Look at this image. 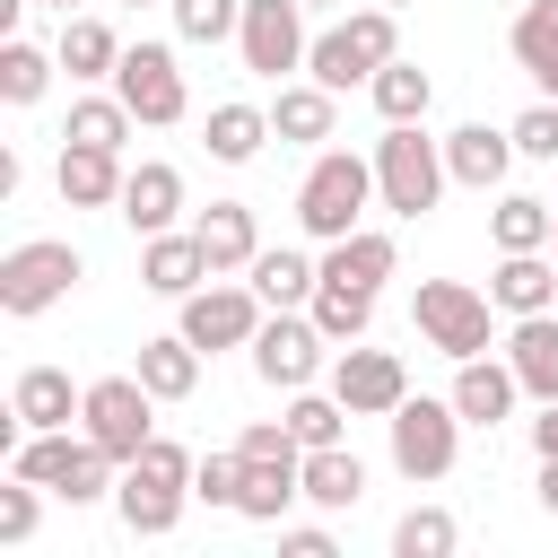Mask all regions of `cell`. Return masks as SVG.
I'll use <instances>...</instances> for the list:
<instances>
[{
    "label": "cell",
    "instance_id": "1",
    "mask_svg": "<svg viewBox=\"0 0 558 558\" xmlns=\"http://www.w3.org/2000/svg\"><path fill=\"white\" fill-rule=\"evenodd\" d=\"M192 471H201V462H192L174 436H148V453L122 462V480H113V514H122V532H131V541H166V532L183 523Z\"/></svg>",
    "mask_w": 558,
    "mask_h": 558
},
{
    "label": "cell",
    "instance_id": "2",
    "mask_svg": "<svg viewBox=\"0 0 558 558\" xmlns=\"http://www.w3.org/2000/svg\"><path fill=\"white\" fill-rule=\"evenodd\" d=\"M366 201H375V157H357V148H314V166H305V183H296V227H305L314 244H340V235L366 227Z\"/></svg>",
    "mask_w": 558,
    "mask_h": 558
},
{
    "label": "cell",
    "instance_id": "3",
    "mask_svg": "<svg viewBox=\"0 0 558 558\" xmlns=\"http://www.w3.org/2000/svg\"><path fill=\"white\" fill-rule=\"evenodd\" d=\"M113 471H122V462H113L87 427H78V436H70V427H44V436H26V445L9 453V480H35L44 497H70V506L113 497Z\"/></svg>",
    "mask_w": 558,
    "mask_h": 558
},
{
    "label": "cell",
    "instance_id": "4",
    "mask_svg": "<svg viewBox=\"0 0 558 558\" xmlns=\"http://www.w3.org/2000/svg\"><path fill=\"white\" fill-rule=\"evenodd\" d=\"M392 52H401V9L366 0V9H349L340 26H323V35H314V52H305V78H323L331 96H349V87H366V78H375Z\"/></svg>",
    "mask_w": 558,
    "mask_h": 558
},
{
    "label": "cell",
    "instance_id": "5",
    "mask_svg": "<svg viewBox=\"0 0 558 558\" xmlns=\"http://www.w3.org/2000/svg\"><path fill=\"white\" fill-rule=\"evenodd\" d=\"M445 140H427L418 122H384V140H375V201L392 209V218H427L436 201H445Z\"/></svg>",
    "mask_w": 558,
    "mask_h": 558
},
{
    "label": "cell",
    "instance_id": "6",
    "mask_svg": "<svg viewBox=\"0 0 558 558\" xmlns=\"http://www.w3.org/2000/svg\"><path fill=\"white\" fill-rule=\"evenodd\" d=\"M87 279V262H78V244L70 235H26V244H9L0 253V314H52L70 288Z\"/></svg>",
    "mask_w": 558,
    "mask_h": 558
},
{
    "label": "cell",
    "instance_id": "7",
    "mask_svg": "<svg viewBox=\"0 0 558 558\" xmlns=\"http://www.w3.org/2000/svg\"><path fill=\"white\" fill-rule=\"evenodd\" d=\"M488 314H497V296H480L471 279H418V305H410V323L436 357H488Z\"/></svg>",
    "mask_w": 558,
    "mask_h": 558
},
{
    "label": "cell",
    "instance_id": "8",
    "mask_svg": "<svg viewBox=\"0 0 558 558\" xmlns=\"http://www.w3.org/2000/svg\"><path fill=\"white\" fill-rule=\"evenodd\" d=\"M384 427H392V471H401V480H418V488H427V480H445V471H453V453H462V410H453V392H445V401H427V392H418V401H401Z\"/></svg>",
    "mask_w": 558,
    "mask_h": 558
},
{
    "label": "cell",
    "instance_id": "9",
    "mask_svg": "<svg viewBox=\"0 0 558 558\" xmlns=\"http://www.w3.org/2000/svg\"><path fill=\"white\" fill-rule=\"evenodd\" d=\"M262 314H270V305H262V288H253V279H201V288L183 296V323H174V331H183L192 349H209V357H218V349H253Z\"/></svg>",
    "mask_w": 558,
    "mask_h": 558
},
{
    "label": "cell",
    "instance_id": "10",
    "mask_svg": "<svg viewBox=\"0 0 558 558\" xmlns=\"http://www.w3.org/2000/svg\"><path fill=\"white\" fill-rule=\"evenodd\" d=\"M323 323L305 314V305H270L262 314V331H253V375L270 384V392H305L314 375H323Z\"/></svg>",
    "mask_w": 558,
    "mask_h": 558
},
{
    "label": "cell",
    "instance_id": "11",
    "mask_svg": "<svg viewBox=\"0 0 558 558\" xmlns=\"http://www.w3.org/2000/svg\"><path fill=\"white\" fill-rule=\"evenodd\" d=\"M78 427H87L113 462H140V453H148V436H157V392H148L140 375H96V384H87Z\"/></svg>",
    "mask_w": 558,
    "mask_h": 558
},
{
    "label": "cell",
    "instance_id": "12",
    "mask_svg": "<svg viewBox=\"0 0 558 558\" xmlns=\"http://www.w3.org/2000/svg\"><path fill=\"white\" fill-rule=\"evenodd\" d=\"M235 52H244V70L270 78V87H279L288 70H305V52H314V35H305V0H244Z\"/></svg>",
    "mask_w": 558,
    "mask_h": 558
},
{
    "label": "cell",
    "instance_id": "13",
    "mask_svg": "<svg viewBox=\"0 0 558 558\" xmlns=\"http://www.w3.org/2000/svg\"><path fill=\"white\" fill-rule=\"evenodd\" d=\"M113 96L148 122V131H166V122H183V70H174V44H122V70H113Z\"/></svg>",
    "mask_w": 558,
    "mask_h": 558
},
{
    "label": "cell",
    "instance_id": "14",
    "mask_svg": "<svg viewBox=\"0 0 558 558\" xmlns=\"http://www.w3.org/2000/svg\"><path fill=\"white\" fill-rule=\"evenodd\" d=\"M331 392L349 401V418H392V410L410 401V366H401L392 349H366V340H349V349L331 357Z\"/></svg>",
    "mask_w": 558,
    "mask_h": 558
},
{
    "label": "cell",
    "instance_id": "15",
    "mask_svg": "<svg viewBox=\"0 0 558 558\" xmlns=\"http://www.w3.org/2000/svg\"><path fill=\"white\" fill-rule=\"evenodd\" d=\"M122 148H87V140H61V166H52V183H61V209H122Z\"/></svg>",
    "mask_w": 558,
    "mask_h": 558
},
{
    "label": "cell",
    "instance_id": "16",
    "mask_svg": "<svg viewBox=\"0 0 558 558\" xmlns=\"http://www.w3.org/2000/svg\"><path fill=\"white\" fill-rule=\"evenodd\" d=\"M201 279H218V270H209V253H201V235H192V227L140 235V288H148V296H174V305H183Z\"/></svg>",
    "mask_w": 558,
    "mask_h": 558
},
{
    "label": "cell",
    "instance_id": "17",
    "mask_svg": "<svg viewBox=\"0 0 558 558\" xmlns=\"http://www.w3.org/2000/svg\"><path fill=\"white\" fill-rule=\"evenodd\" d=\"M331 131H340V96H331L323 78H279V96H270V140L323 148Z\"/></svg>",
    "mask_w": 558,
    "mask_h": 558
},
{
    "label": "cell",
    "instance_id": "18",
    "mask_svg": "<svg viewBox=\"0 0 558 558\" xmlns=\"http://www.w3.org/2000/svg\"><path fill=\"white\" fill-rule=\"evenodd\" d=\"M514 401H523V375L506 357H453V410H462V427H497V418H514Z\"/></svg>",
    "mask_w": 558,
    "mask_h": 558
},
{
    "label": "cell",
    "instance_id": "19",
    "mask_svg": "<svg viewBox=\"0 0 558 558\" xmlns=\"http://www.w3.org/2000/svg\"><path fill=\"white\" fill-rule=\"evenodd\" d=\"M122 218H131V235H166V227L183 218V174H174L166 157H140V166L122 174Z\"/></svg>",
    "mask_w": 558,
    "mask_h": 558
},
{
    "label": "cell",
    "instance_id": "20",
    "mask_svg": "<svg viewBox=\"0 0 558 558\" xmlns=\"http://www.w3.org/2000/svg\"><path fill=\"white\" fill-rule=\"evenodd\" d=\"M87 410V392H70V375L61 366H26L17 384H9V418L26 427V436H44V427H70Z\"/></svg>",
    "mask_w": 558,
    "mask_h": 558
},
{
    "label": "cell",
    "instance_id": "21",
    "mask_svg": "<svg viewBox=\"0 0 558 558\" xmlns=\"http://www.w3.org/2000/svg\"><path fill=\"white\" fill-rule=\"evenodd\" d=\"M506 166H514V131L462 122V131L445 140V174H453V183H471V192H497V183H506Z\"/></svg>",
    "mask_w": 558,
    "mask_h": 558
},
{
    "label": "cell",
    "instance_id": "22",
    "mask_svg": "<svg viewBox=\"0 0 558 558\" xmlns=\"http://www.w3.org/2000/svg\"><path fill=\"white\" fill-rule=\"evenodd\" d=\"M192 235H201V253H209L218 279H227V270H253V253H262V227H253L244 201H209V209L192 218Z\"/></svg>",
    "mask_w": 558,
    "mask_h": 558
},
{
    "label": "cell",
    "instance_id": "23",
    "mask_svg": "<svg viewBox=\"0 0 558 558\" xmlns=\"http://www.w3.org/2000/svg\"><path fill=\"white\" fill-rule=\"evenodd\" d=\"M488 296H497V314H549L558 305V262L549 253H497Z\"/></svg>",
    "mask_w": 558,
    "mask_h": 558
},
{
    "label": "cell",
    "instance_id": "24",
    "mask_svg": "<svg viewBox=\"0 0 558 558\" xmlns=\"http://www.w3.org/2000/svg\"><path fill=\"white\" fill-rule=\"evenodd\" d=\"M506 366L523 375L532 401H558V314H514V331H506Z\"/></svg>",
    "mask_w": 558,
    "mask_h": 558
},
{
    "label": "cell",
    "instance_id": "25",
    "mask_svg": "<svg viewBox=\"0 0 558 558\" xmlns=\"http://www.w3.org/2000/svg\"><path fill=\"white\" fill-rule=\"evenodd\" d=\"M52 52H61V70H70L78 87H96V78H113V70H122V35H113L105 17H87V9H78V17H61V44H52Z\"/></svg>",
    "mask_w": 558,
    "mask_h": 558
},
{
    "label": "cell",
    "instance_id": "26",
    "mask_svg": "<svg viewBox=\"0 0 558 558\" xmlns=\"http://www.w3.org/2000/svg\"><path fill=\"white\" fill-rule=\"evenodd\" d=\"M392 262H401V253H392V235H375V227L323 244V279H331V288H366V296H375V288L392 279Z\"/></svg>",
    "mask_w": 558,
    "mask_h": 558
},
{
    "label": "cell",
    "instance_id": "27",
    "mask_svg": "<svg viewBox=\"0 0 558 558\" xmlns=\"http://www.w3.org/2000/svg\"><path fill=\"white\" fill-rule=\"evenodd\" d=\"M201 357H209V349H192L183 331H166V340H140V366H131V375H140L157 401H192V392H201Z\"/></svg>",
    "mask_w": 558,
    "mask_h": 558
},
{
    "label": "cell",
    "instance_id": "28",
    "mask_svg": "<svg viewBox=\"0 0 558 558\" xmlns=\"http://www.w3.org/2000/svg\"><path fill=\"white\" fill-rule=\"evenodd\" d=\"M262 140H270V105H209V122H201V148L218 166H253Z\"/></svg>",
    "mask_w": 558,
    "mask_h": 558
},
{
    "label": "cell",
    "instance_id": "29",
    "mask_svg": "<svg viewBox=\"0 0 558 558\" xmlns=\"http://www.w3.org/2000/svg\"><path fill=\"white\" fill-rule=\"evenodd\" d=\"M488 235H497V253H549V235H558V201L506 192V201L488 209Z\"/></svg>",
    "mask_w": 558,
    "mask_h": 558
},
{
    "label": "cell",
    "instance_id": "30",
    "mask_svg": "<svg viewBox=\"0 0 558 558\" xmlns=\"http://www.w3.org/2000/svg\"><path fill=\"white\" fill-rule=\"evenodd\" d=\"M296 497H305V462H244L235 514H244V523H279Z\"/></svg>",
    "mask_w": 558,
    "mask_h": 558
},
{
    "label": "cell",
    "instance_id": "31",
    "mask_svg": "<svg viewBox=\"0 0 558 558\" xmlns=\"http://www.w3.org/2000/svg\"><path fill=\"white\" fill-rule=\"evenodd\" d=\"M366 96H375V113H384V122H427V105H436V78H427L418 61H401V52H392V61L366 78Z\"/></svg>",
    "mask_w": 558,
    "mask_h": 558
},
{
    "label": "cell",
    "instance_id": "32",
    "mask_svg": "<svg viewBox=\"0 0 558 558\" xmlns=\"http://www.w3.org/2000/svg\"><path fill=\"white\" fill-rule=\"evenodd\" d=\"M253 288H262V305H314V288H323V262H305V253H253V270H244Z\"/></svg>",
    "mask_w": 558,
    "mask_h": 558
},
{
    "label": "cell",
    "instance_id": "33",
    "mask_svg": "<svg viewBox=\"0 0 558 558\" xmlns=\"http://www.w3.org/2000/svg\"><path fill=\"white\" fill-rule=\"evenodd\" d=\"M305 497L331 506V514L357 506V497H366V462H357L349 445H314V453H305Z\"/></svg>",
    "mask_w": 558,
    "mask_h": 558
},
{
    "label": "cell",
    "instance_id": "34",
    "mask_svg": "<svg viewBox=\"0 0 558 558\" xmlns=\"http://www.w3.org/2000/svg\"><path fill=\"white\" fill-rule=\"evenodd\" d=\"M52 70H61V52H44V44H26V35L0 44V96H9V105H35V96L52 87Z\"/></svg>",
    "mask_w": 558,
    "mask_h": 558
},
{
    "label": "cell",
    "instance_id": "35",
    "mask_svg": "<svg viewBox=\"0 0 558 558\" xmlns=\"http://www.w3.org/2000/svg\"><path fill=\"white\" fill-rule=\"evenodd\" d=\"M305 314L323 323V340H331V349H349V340H366V323H375V296H366V288H331V279H323Z\"/></svg>",
    "mask_w": 558,
    "mask_h": 558
},
{
    "label": "cell",
    "instance_id": "36",
    "mask_svg": "<svg viewBox=\"0 0 558 558\" xmlns=\"http://www.w3.org/2000/svg\"><path fill=\"white\" fill-rule=\"evenodd\" d=\"M131 122H140V113H131L122 96H78V105H70V122H61V140H87V148H122V140H131Z\"/></svg>",
    "mask_w": 558,
    "mask_h": 558
},
{
    "label": "cell",
    "instance_id": "37",
    "mask_svg": "<svg viewBox=\"0 0 558 558\" xmlns=\"http://www.w3.org/2000/svg\"><path fill=\"white\" fill-rule=\"evenodd\" d=\"M453 541H462V523L445 506H410L392 523V558H453Z\"/></svg>",
    "mask_w": 558,
    "mask_h": 558
},
{
    "label": "cell",
    "instance_id": "38",
    "mask_svg": "<svg viewBox=\"0 0 558 558\" xmlns=\"http://www.w3.org/2000/svg\"><path fill=\"white\" fill-rule=\"evenodd\" d=\"M506 44H514V61H523V70L541 78V70L558 61V0H523V9H514V35H506Z\"/></svg>",
    "mask_w": 558,
    "mask_h": 558
},
{
    "label": "cell",
    "instance_id": "39",
    "mask_svg": "<svg viewBox=\"0 0 558 558\" xmlns=\"http://www.w3.org/2000/svg\"><path fill=\"white\" fill-rule=\"evenodd\" d=\"M340 418H349V401H340V392H314V384H305V392L288 401V427H296V445H305V453H314V445H340Z\"/></svg>",
    "mask_w": 558,
    "mask_h": 558
},
{
    "label": "cell",
    "instance_id": "40",
    "mask_svg": "<svg viewBox=\"0 0 558 558\" xmlns=\"http://www.w3.org/2000/svg\"><path fill=\"white\" fill-rule=\"evenodd\" d=\"M174 9V35L183 44H227L244 26V0H166Z\"/></svg>",
    "mask_w": 558,
    "mask_h": 558
},
{
    "label": "cell",
    "instance_id": "41",
    "mask_svg": "<svg viewBox=\"0 0 558 558\" xmlns=\"http://www.w3.org/2000/svg\"><path fill=\"white\" fill-rule=\"evenodd\" d=\"M506 131H514V157H541V166L558 157V105H549V96H541L532 113H514Z\"/></svg>",
    "mask_w": 558,
    "mask_h": 558
},
{
    "label": "cell",
    "instance_id": "42",
    "mask_svg": "<svg viewBox=\"0 0 558 558\" xmlns=\"http://www.w3.org/2000/svg\"><path fill=\"white\" fill-rule=\"evenodd\" d=\"M235 488H244V453H209V462L192 471V497H201V506H235Z\"/></svg>",
    "mask_w": 558,
    "mask_h": 558
},
{
    "label": "cell",
    "instance_id": "43",
    "mask_svg": "<svg viewBox=\"0 0 558 558\" xmlns=\"http://www.w3.org/2000/svg\"><path fill=\"white\" fill-rule=\"evenodd\" d=\"M35 497H44L35 480H17V488H0V549H17V541H35V514H44Z\"/></svg>",
    "mask_w": 558,
    "mask_h": 558
},
{
    "label": "cell",
    "instance_id": "44",
    "mask_svg": "<svg viewBox=\"0 0 558 558\" xmlns=\"http://www.w3.org/2000/svg\"><path fill=\"white\" fill-rule=\"evenodd\" d=\"M279 549H288V558H331V532H323V523H288Z\"/></svg>",
    "mask_w": 558,
    "mask_h": 558
},
{
    "label": "cell",
    "instance_id": "45",
    "mask_svg": "<svg viewBox=\"0 0 558 558\" xmlns=\"http://www.w3.org/2000/svg\"><path fill=\"white\" fill-rule=\"evenodd\" d=\"M532 453H541V462L558 453V401H541V418H532Z\"/></svg>",
    "mask_w": 558,
    "mask_h": 558
},
{
    "label": "cell",
    "instance_id": "46",
    "mask_svg": "<svg viewBox=\"0 0 558 558\" xmlns=\"http://www.w3.org/2000/svg\"><path fill=\"white\" fill-rule=\"evenodd\" d=\"M541 506H549V514H558V453H549V462H541Z\"/></svg>",
    "mask_w": 558,
    "mask_h": 558
},
{
    "label": "cell",
    "instance_id": "47",
    "mask_svg": "<svg viewBox=\"0 0 558 558\" xmlns=\"http://www.w3.org/2000/svg\"><path fill=\"white\" fill-rule=\"evenodd\" d=\"M541 96H549V105H558V61H549V70H541Z\"/></svg>",
    "mask_w": 558,
    "mask_h": 558
},
{
    "label": "cell",
    "instance_id": "48",
    "mask_svg": "<svg viewBox=\"0 0 558 558\" xmlns=\"http://www.w3.org/2000/svg\"><path fill=\"white\" fill-rule=\"evenodd\" d=\"M44 9H61V17H78V9H87V0H44Z\"/></svg>",
    "mask_w": 558,
    "mask_h": 558
},
{
    "label": "cell",
    "instance_id": "49",
    "mask_svg": "<svg viewBox=\"0 0 558 558\" xmlns=\"http://www.w3.org/2000/svg\"><path fill=\"white\" fill-rule=\"evenodd\" d=\"M384 9H410V0H384Z\"/></svg>",
    "mask_w": 558,
    "mask_h": 558
},
{
    "label": "cell",
    "instance_id": "50",
    "mask_svg": "<svg viewBox=\"0 0 558 558\" xmlns=\"http://www.w3.org/2000/svg\"><path fill=\"white\" fill-rule=\"evenodd\" d=\"M305 9H331V0H305Z\"/></svg>",
    "mask_w": 558,
    "mask_h": 558
},
{
    "label": "cell",
    "instance_id": "51",
    "mask_svg": "<svg viewBox=\"0 0 558 558\" xmlns=\"http://www.w3.org/2000/svg\"><path fill=\"white\" fill-rule=\"evenodd\" d=\"M131 9H148V0H131Z\"/></svg>",
    "mask_w": 558,
    "mask_h": 558
},
{
    "label": "cell",
    "instance_id": "52",
    "mask_svg": "<svg viewBox=\"0 0 558 558\" xmlns=\"http://www.w3.org/2000/svg\"><path fill=\"white\" fill-rule=\"evenodd\" d=\"M549 253H558V235H549Z\"/></svg>",
    "mask_w": 558,
    "mask_h": 558
}]
</instances>
